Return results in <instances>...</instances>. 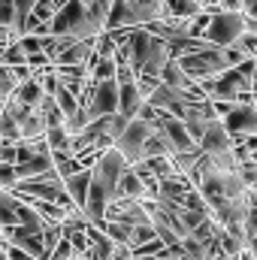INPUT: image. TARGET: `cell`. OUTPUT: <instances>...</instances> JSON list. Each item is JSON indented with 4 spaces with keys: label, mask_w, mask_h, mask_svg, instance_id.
I'll return each mask as SVG.
<instances>
[{
    "label": "cell",
    "mask_w": 257,
    "mask_h": 260,
    "mask_svg": "<svg viewBox=\"0 0 257 260\" xmlns=\"http://www.w3.org/2000/svg\"><path fill=\"white\" fill-rule=\"evenodd\" d=\"M79 103L85 106V112H88L91 121L118 112V106H121V85H118V76H109V79H91L88 94L79 97Z\"/></svg>",
    "instance_id": "cell-1"
},
{
    "label": "cell",
    "mask_w": 257,
    "mask_h": 260,
    "mask_svg": "<svg viewBox=\"0 0 257 260\" xmlns=\"http://www.w3.org/2000/svg\"><path fill=\"white\" fill-rule=\"evenodd\" d=\"M248 30V15L242 9H215L206 27V40L215 46H233Z\"/></svg>",
    "instance_id": "cell-2"
},
{
    "label": "cell",
    "mask_w": 257,
    "mask_h": 260,
    "mask_svg": "<svg viewBox=\"0 0 257 260\" xmlns=\"http://www.w3.org/2000/svg\"><path fill=\"white\" fill-rule=\"evenodd\" d=\"M151 130H154V124L151 121H145V118H130L127 127L121 130V136L112 142L124 157H127L130 164H136V160H142L145 157V142H148V136H151Z\"/></svg>",
    "instance_id": "cell-3"
},
{
    "label": "cell",
    "mask_w": 257,
    "mask_h": 260,
    "mask_svg": "<svg viewBox=\"0 0 257 260\" xmlns=\"http://www.w3.org/2000/svg\"><path fill=\"white\" fill-rule=\"evenodd\" d=\"M151 21H157V18H154V12H151V9H145L139 0H112L106 30L139 27V24H151Z\"/></svg>",
    "instance_id": "cell-4"
},
{
    "label": "cell",
    "mask_w": 257,
    "mask_h": 260,
    "mask_svg": "<svg viewBox=\"0 0 257 260\" xmlns=\"http://www.w3.org/2000/svg\"><path fill=\"white\" fill-rule=\"evenodd\" d=\"M221 121H224V127L230 130L233 136H251V133H257V103L254 100L236 103Z\"/></svg>",
    "instance_id": "cell-5"
},
{
    "label": "cell",
    "mask_w": 257,
    "mask_h": 260,
    "mask_svg": "<svg viewBox=\"0 0 257 260\" xmlns=\"http://www.w3.org/2000/svg\"><path fill=\"white\" fill-rule=\"evenodd\" d=\"M233 145H236V136L224 127L221 118H215V121L206 127V133L200 136V148H203L206 154H212V151H227V148H233Z\"/></svg>",
    "instance_id": "cell-6"
},
{
    "label": "cell",
    "mask_w": 257,
    "mask_h": 260,
    "mask_svg": "<svg viewBox=\"0 0 257 260\" xmlns=\"http://www.w3.org/2000/svg\"><path fill=\"white\" fill-rule=\"evenodd\" d=\"M91 179H94V170H91V167H82V170H76V173L64 176V188H67V194L73 197V203H76L79 209H85V203H88Z\"/></svg>",
    "instance_id": "cell-7"
},
{
    "label": "cell",
    "mask_w": 257,
    "mask_h": 260,
    "mask_svg": "<svg viewBox=\"0 0 257 260\" xmlns=\"http://www.w3.org/2000/svg\"><path fill=\"white\" fill-rule=\"evenodd\" d=\"M160 82H167V85H173V88H194V85H197V79L182 67V61H179L176 55L164 64V70H160Z\"/></svg>",
    "instance_id": "cell-8"
},
{
    "label": "cell",
    "mask_w": 257,
    "mask_h": 260,
    "mask_svg": "<svg viewBox=\"0 0 257 260\" xmlns=\"http://www.w3.org/2000/svg\"><path fill=\"white\" fill-rule=\"evenodd\" d=\"M15 167H18V179H34V176L52 170V167H55V157H52V151H37V154L18 160Z\"/></svg>",
    "instance_id": "cell-9"
},
{
    "label": "cell",
    "mask_w": 257,
    "mask_h": 260,
    "mask_svg": "<svg viewBox=\"0 0 257 260\" xmlns=\"http://www.w3.org/2000/svg\"><path fill=\"white\" fill-rule=\"evenodd\" d=\"M206 6L200 3V0H164V18H176V21H182V18H194L197 12H203Z\"/></svg>",
    "instance_id": "cell-10"
},
{
    "label": "cell",
    "mask_w": 257,
    "mask_h": 260,
    "mask_svg": "<svg viewBox=\"0 0 257 260\" xmlns=\"http://www.w3.org/2000/svg\"><path fill=\"white\" fill-rule=\"evenodd\" d=\"M148 194V188H145V179L133 170V164H130V170L121 176V182H118V194L115 197H133V200H139V197Z\"/></svg>",
    "instance_id": "cell-11"
},
{
    "label": "cell",
    "mask_w": 257,
    "mask_h": 260,
    "mask_svg": "<svg viewBox=\"0 0 257 260\" xmlns=\"http://www.w3.org/2000/svg\"><path fill=\"white\" fill-rule=\"evenodd\" d=\"M12 97L24 100V103H30V106H40V103H43V97H46V91H43L40 79H37V76H30V79H24V82H18V85H15Z\"/></svg>",
    "instance_id": "cell-12"
},
{
    "label": "cell",
    "mask_w": 257,
    "mask_h": 260,
    "mask_svg": "<svg viewBox=\"0 0 257 260\" xmlns=\"http://www.w3.org/2000/svg\"><path fill=\"white\" fill-rule=\"evenodd\" d=\"M55 100H58V106H61V112H64V118H70V115H76L79 109H82V103H79V97L70 91V88H58V94H55Z\"/></svg>",
    "instance_id": "cell-13"
},
{
    "label": "cell",
    "mask_w": 257,
    "mask_h": 260,
    "mask_svg": "<svg viewBox=\"0 0 257 260\" xmlns=\"http://www.w3.org/2000/svg\"><path fill=\"white\" fill-rule=\"evenodd\" d=\"M0 139L3 142H21V130H18V121L3 109L0 112Z\"/></svg>",
    "instance_id": "cell-14"
},
{
    "label": "cell",
    "mask_w": 257,
    "mask_h": 260,
    "mask_svg": "<svg viewBox=\"0 0 257 260\" xmlns=\"http://www.w3.org/2000/svg\"><path fill=\"white\" fill-rule=\"evenodd\" d=\"M233 49H236V52H242V55H248V58H251V55L257 58V34H254V30H245V34L233 43Z\"/></svg>",
    "instance_id": "cell-15"
},
{
    "label": "cell",
    "mask_w": 257,
    "mask_h": 260,
    "mask_svg": "<svg viewBox=\"0 0 257 260\" xmlns=\"http://www.w3.org/2000/svg\"><path fill=\"white\" fill-rule=\"evenodd\" d=\"M154 236H157V230H154L151 221H148V224H136V227H133V242H130V245L136 248V245H142V242H148V239H154Z\"/></svg>",
    "instance_id": "cell-16"
},
{
    "label": "cell",
    "mask_w": 257,
    "mask_h": 260,
    "mask_svg": "<svg viewBox=\"0 0 257 260\" xmlns=\"http://www.w3.org/2000/svg\"><path fill=\"white\" fill-rule=\"evenodd\" d=\"M15 182H18V167L15 164H0V188H15Z\"/></svg>",
    "instance_id": "cell-17"
},
{
    "label": "cell",
    "mask_w": 257,
    "mask_h": 260,
    "mask_svg": "<svg viewBox=\"0 0 257 260\" xmlns=\"http://www.w3.org/2000/svg\"><path fill=\"white\" fill-rule=\"evenodd\" d=\"M0 24H15V0H0Z\"/></svg>",
    "instance_id": "cell-18"
},
{
    "label": "cell",
    "mask_w": 257,
    "mask_h": 260,
    "mask_svg": "<svg viewBox=\"0 0 257 260\" xmlns=\"http://www.w3.org/2000/svg\"><path fill=\"white\" fill-rule=\"evenodd\" d=\"M6 260H37L27 248H21V245H12L9 242V248H6Z\"/></svg>",
    "instance_id": "cell-19"
},
{
    "label": "cell",
    "mask_w": 257,
    "mask_h": 260,
    "mask_svg": "<svg viewBox=\"0 0 257 260\" xmlns=\"http://www.w3.org/2000/svg\"><path fill=\"white\" fill-rule=\"evenodd\" d=\"M245 236H257V206L248 209V218H245Z\"/></svg>",
    "instance_id": "cell-20"
},
{
    "label": "cell",
    "mask_w": 257,
    "mask_h": 260,
    "mask_svg": "<svg viewBox=\"0 0 257 260\" xmlns=\"http://www.w3.org/2000/svg\"><path fill=\"white\" fill-rule=\"evenodd\" d=\"M242 12L248 18H257V0H242Z\"/></svg>",
    "instance_id": "cell-21"
},
{
    "label": "cell",
    "mask_w": 257,
    "mask_h": 260,
    "mask_svg": "<svg viewBox=\"0 0 257 260\" xmlns=\"http://www.w3.org/2000/svg\"><path fill=\"white\" fill-rule=\"evenodd\" d=\"M6 248H9V242H6L3 233H0V260H6Z\"/></svg>",
    "instance_id": "cell-22"
},
{
    "label": "cell",
    "mask_w": 257,
    "mask_h": 260,
    "mask_svg": "<svg viewBox=\"0 0 257 260\" xmlns=\"http://www.w3.org/2000/svg\"><path fill=\"white\" fill-rule=\"evenodd\" d=\"M248 200H251V206H257V188H251V191H248Z\"/></svg>",
    "instance_id": "cell-23"
}]
</instances>
